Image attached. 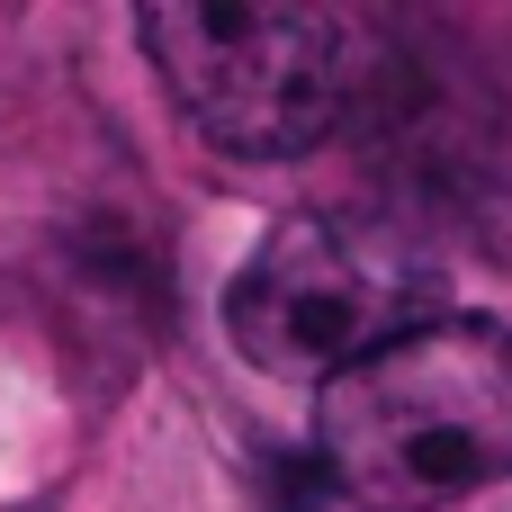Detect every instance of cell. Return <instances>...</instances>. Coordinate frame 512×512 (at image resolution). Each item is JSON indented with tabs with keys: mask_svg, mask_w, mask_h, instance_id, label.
Returning <instances> with one entry per match:
<instances>
[{
	"mask_svg": "<svg viewBox=\"0 0 512 512\" xmlns=\"http://www.w3.org/2000/svg\"><path fill=\"white\" fill-rule=\"evenodd\" d=\"M135 45L153 54L180 117L243 162L333 144L369 90V36L342 9L297 0H153Z\"/></svg>",
	"mask_w": 512,
	"mask_h": 512,
	"instance_id": "obj_2",
	"label": "cell"
},
{
	"mask_svg": "<svg viewBox=\"0 0 512 512\" xmlns=\"http://www.w3.org/2000/svg\"><path fill=\"white\" fill-rule=\"evenodd\" d=\"M432 315V270L387 225L351 216H279L225 279V333L270 378H342Z\"/></svg>",
	"mask_w": 512,
	"mask_h": 512,
	"instance_id": "obj_3",
	"label": "cell"
},
{
	"mask_svg": "<svg viewBox=\"0 0 512 512\" xmlns=\"http://www.w3.org/2000/svg\"><path fill=\"white\" fill-rule=\"evenodd\" d=\"M324 468L369 512H441L512 477V315H432L315 396Z\"/></svg>",
	"mask_w": 512,
	"mask_h": 512,
	"instance_id": "obj_1",
	"label": "cell"
}]
</instances>
